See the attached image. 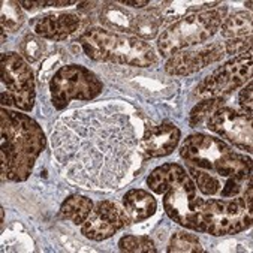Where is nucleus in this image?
Segmentation results:
<instances>
[{
  "mask_svg": "<svg viewBox=\"0 0 253 253\" xmlns=\"http://www.w3.org/2000/svg\"><path fill=\"white\" fill-rule=\"evenodd\" d=\"M181 132L172 123H162L148 127L141 139V148L150 158H164L171 155L178 145Z\"/></svg>",
  "mask_w": 253,
  "mask_h": 253,
  "instance_id": "2eb2a0df",
  "label": "nucleus"
},
{
  "mask_svg": "<svg viewBox=\"0 0 253 253\" xmlns=\"http://www.w3.org/2000/svg\"><path fill=\"white\" fill-rule=\"evenodd\" d=\"M162 26L164 24L159 17H156L155 14L145 12L141 15H135L132 33H135L136 38L139 39H153L158 36Z\"/></svg>",
  "mask_w": 253,
  "mask_h": 253,
  "instance_id": "412c9836",
  "label": "nucleus"
},
{
  "mask_svg": "<svg viewBox=\"0 0 253 253\" xmlns=\"http://www.w3.org/2000/svg\"><path fill=\"white\" fill-rule=\"evenodd\" d=\"M202 201L196 195L195 181L186 175L181 181L169 187L164 195V209L169 219L181 226L201 232L199 211Z\"/></svg>",
  "mask_w": 253,
  "mask_h": 253,
  "instance_id": "6e6552de",
  "label": "nucleus"
},
{
  "mask_svg": "<svg viewBox=\"0 0 253 253\" xmlns=\"http://www.w3.org/2000/svg\"><path fill=\"white\" fill-rule=\"evenodd\" d=\"M30 26L36 36L49 41H63L78 32L81 17L74 12H56L30 20Z\"/></svg>",
  "mask_w": 253,
  "mask_h": 253,
  "instance_id": "4468645a",
  "label": "nucleus"
},
{
  "mask_svg": "<svg viewBox=\"0 0 253 253\" xmlns=\"http://www.w3.org/2000/svg\"><path fill=\"white\" fill-rule=\"evenodd\" d=\"M104 84L87 68L66 65L49 81L51 102L56 110H65L72 100H91L100 94Z\"/></svg>",
  "mask_w": 253,
  "mask_h": 253,
  "instance_id": "39448f33",
  "label": "nucleus"
},
{
  "mask_svg": "<svg viewBox=\"0 0 253 253\" xmlns=\"http://www.w3.org/2000/svg\"><path fill=\"white\" fill-rule=\"evenodd\" d=\"M201 232L216 237L232 235L247 229L252 223V211L247 209L243 198L238 199H209L202 201Z\"/></svg>",
  "mask_w": 253,
  "mask_h": 253,
  "instance_id": "0eeeda50",
  "label": "nucleus"
},
{
  "mask_svg": "<svg viewBox=\"0 0 253 253\" xmlns=\"http://www.w3.org/2000/svg\"><path fill=\"white\" fill-rule=\"evenodd\" d=\"M119 249L122 252H130V253H155L158 252L155 243L148 237H138V235H126L119 241Z\"/></svg>",
  "mask_w": 253,
  "mask_h": 253,
  "instance_id": "a878e982",
  "label": "nucleus"
},
{
  "mask_svg": "<svg viewBox=\"0 0 253 253\" xmlns=\"http://www.w3.org/2000/svg\"><path fill=\"white\" fill-rule=\"evenodd\" d=\"M207 126L211 132L235 147L244 151H252V114L222 107L209 119Z\"/></svg>",
  "mask_w": 253,
  "mask_h": 253,
  "instance_id": "9d476101",
  "label": "nucleus"
},
{
  "mask_svg": "<svg viewBox=\"0 0 253 253\" xmlns=\"http://www.w3.org/2000/svg\"><path fill=\"white\" fill-rule=\"evenodd\" d=\"M2 29L8 32H17L24 23V14L20 2H2Z\"/></svg>",
  "mask_w": 253,
  "mask_h": 253,
  "instance_id": "b1692460",
  "label": "nucleus"
},
{
  "mask_svg": "<svg viewBox=\"0 0 253 253\" xmlns=\"http://www.w3.org/2000/svg\"><path fill=\"white\" fill-rule=\"evenodd\" d=\"M252 87H253V84H252V81H249L247 85L238 94V102H240L243 111L244 113H249V114H252V102H253V100H252V97H253Z\"/></svg>",
  "mask_w": 253,
  "mask_h": 253,
  "instance_id": "c756f323",
  "label": "nucleus"
},
{
  "mask_svg": "<svg viewBox=\"0 0 253 253\" xmlns=\"http://www.w3.org/2000/svg\"><path fill=\"white\" fill-rule=\"evenodd\" d=\"M84 53L97 62H111L138 68H148L158 62L155 49L145 41L107 29L91 27L78 36Z\"/></svg>",
  "mask_w": 253,
  "mask_h": 253,
  "instance_id": "7ed1b4c3",
  "label": "nucleus"
},
{
  "mask_svg": "<svg viewBox=\"0 0 253 253\" xmlns=\"http://www.w3.org/2000/svg\"><path fill=\"white\" fill-rule=\"evenodd\" d=\"M51 147L65 177L87 189L110 190L132 171L136 135L127 113L110 102L63 116L51 133Z\"/></svg>",
  "mask_w": 253,
  "mask_h": 253,
  "instance_id": "f257e3e1",
  "label": "nucleus"
},
{
  "mask_svg": "<svg viewBox=\"0 0 253 253\" xmlns=\"http://www.w3.org/2000/svg\"><path fill=\"white\" fill-rule=\"evenodd\" d=\"M93 209H94V206H93L91 199L81 196V195H72L65 199V202L60 207V214L63 219H66L75 225H83L88 219Z\"/></svg>",
  "mask_w": 253,
  "mask_h": 253,
  "instance_id": "6ab92c4d",
  "label": "nucleus"
},
{
  "mask_svg": "<svg viewBox=\"0 0 253 253\" xmlns=\"http://www.w3.org/2000/svg\"><path fill=\"white\" fill-rule=\"evenodd\" d=\"M223 54L225 48L219 42L206 45L199 49H192V51H180L169 57L165 65V71L167 74L177 77L192 75L214 62H219L223 59Z\"/></svg>",
  "mask_w": 253,
  "mask_h": 253,
  "instance_id": "ddd939ff",
  "label": "nucleus"
},
{
  "mask_svg": "<svg viewBox=\"0 0 253 253\" xmlns=\"http://www.w3.org/2000/svg\"><path fill=\"white\" fill-rule=\"evenodd\" d=\"M223 97L217 96V97H210V99H206L199 102L192 111H190V116H189V125L190 127H196L199 126L202 122H206L207 119H210L219 108L223 107Z\"/></svg>",
  "mask_w": 253,
  "mask_h": 253,
  "instance_id": "4be33fe9",
  "label": "nucleus"
},
{
  "mask_svg": "<svg viewBox=\"0 0 253 253\" xmlns=\"http://www.w3.org/2000/svg\"><path fill=\"white\" fill-rule=\"evenodd\" d=\"M246 6H247V8L250 9V8H252V2H246Z\"/></svg>",
  "mask_w": 253,
  "mask_h": 253,
  "instance_id": "473e14b6",
  "label": "nucleus"
},
{
  "mask_svg": "<svg viewBox=\"0 0 253 253\" xmlns=\"http://www.w3.org/2000/svg\"><path fill=\"white\" fill-rule=\"evenodd\" d=\"M99 21L110 32L116 33H132L135 15L122 8L117 3H104L99 11Z\"/></svg>",
  "mask_w": 253,
  "mask_h": 253,
  "instance_id": "f3484780",
  "label": "nucleus"
},
{
  "mask_svg": "<svg viewBox=\"0 0 253 253\" xmlns=\"http://www.w3.org/2000/svg\"><path fill=\"white\" fill-rule=\"evenodd\" d=\"M252 49H249L247 53L226 62L202 80L196 87V94L210 99L229 93L246 84L252 78Z\"/></svg>",
  "mask_w": 253,
  "mask_h": 253,
  "instance_id": "1a4fd4ad",
  "label": "nucleus"
},
{
  "mask_svg": "<svg viewBox=\"0 0 253 253\" xmlns=\"http://www.w3.org/2000/svg\"><path fill=\"white\" fill-rule=\"evenodd\" d=\"M189 172L192 175V180L196 184V189H199L204 195L211 196V195H216L219 192L220 181L214 175H211V174H209L206 171H202L201 168H195L193 165L189 167Z\"/></svg>",
  "mask_w": 253,
  "mask_h": 253,
  "instance_id": "393cba45",
  "label": "nucleus"
},
{
  "mask_svg": "<svg viewBox=\"0 0 253 253\" xmlns=\"http://www.w3.org/2000/svg\"><path fill=\"white\" fill-rule=\"evenodd\" d=\"M167 250L169 253H199V252H204L199 240L195 235H190L184 231L175 232L172 235Z\"/></svg>",
  "mask_w": 253,
  "mask_h": 253,
  "instance_id": "5701e85b",
  "label": "nucleus"
},
{
  "mask_svg": "<svg viewBox=\"0 0 253 253\" xmlns=\"http://www.w3.org/2000/svg\"><path fill=\"white\" fill-rule=\"evenodd\" d=\"M228 8L217 6L192 12L178 21H174L158 39V49L161 56L171 57L184 48L198 45L210 39L225 20Z\"/></svg>",
  "mask_w": 253,
  "mask_h": 253,
  "instance_id": "20e7f679",
  "label": "nucleus"
},
{
  "mask_svg": "<svg viewBox=\"0 0 253 253\" xmlns=\"http://www.w3.org/2000/svg\"><path fill=\"white\" fill-rule=\"evenodd\" d=\"M231 150L232 148L222 139L204 133H195L183 141L180 147V156L196 168L214 171L216 165Z\"/></svg>",
  "mask_w": 253,
  "mask_h": 253,
  "instance_id": "9b49d317",
  "label": "nucleus"
},
{
  "mask_svg": "<svg viewBox=\"0 0 253 253\" xmlns=\"http://www.w3.org/2000/svg\"><path fill=\"white\" fill-rule=\"evenodd\" d=\"M249 49H252V36L228 39V42L225 43V53H228L231 56L244 54L249 51Z\"/></svg>",
  "mask_w": 253,
  "mask_h": 253,
  "instance_id": "cd10ccee",
  "label": "nucleus"
},
{
  "mask_svg": "<svg viewBox=\"0 0 253 253\" xmlns=\"http://www.w3.org/2000/svg\"><path fill=\"white\" fill-rule=\"evenodd\" d=\"M243 201L246 202V206H247V209L252 211V181L246 186V193H244V198H243Z\"/></svg>",
  "mask_w": 253,
  "mask_h": 253,
  "instance_id": "7c9ffc66",
  "label": "nucleus"
},
{
  "mask_svg": "<svg viewBox=\"0 0 253 253\" xmlns=\"http://www.w3.org/2000/svg\"><path fill=\"white\" fill-rule=\"evenodd\" d=\"M187 175L186 169L180 167L178 164H165L162 167H158L147 178L148 187L155 193H165L169 187L181 181Z\"/></svg>",
  "mask_w": 253,
  "mask_h": 253,
  "instance_id": "a211bd4d",
  "label": "nucleus"
},
{
  "mask_svg": "<svg viewBox=\"0 0 253 253\" xmlns=\"http://www.w3.org/2000/svg\"><path fill=\"white\" fill-rule=\"evenodd\" d=\"M20 51H21V56L27 62L35 63V62H38L43 56L45 45L39 39V36H36V35H27L23 39V42L20 43Z\"/></svg>",
  "mask_w": 253,
  "mask_h": 253,
  "instance_id": "bb28decb",
  "label": "nucleus"
},
{
  "mask_svg": "<svg viewBox=\"0 0 253 253\" xmlns=\"http://www.w3.org/2000/svg\"><path fill=\"white\" fill-rule=\"evenodd\" d=\"M125 6H132V8H145L148 2H130V0H122L120 2Z\"/></svg>",
  "mask_w": 253,
  "mask_h": 253,
  "instance_id": "2f4dec72",
  "label": "nucleus"
},
{
  "mask_svg": "<svg viewBox=\"0 0 253 253\" xmlns=\"http://www.w3.org/2000/svg\"><path fill=\"white\" fill-rule=\"evenodd\" d=\"M220 33L226 39H237L252 36V15L250 12L241 11L229 15L220 27Z\"/></svg>",
  "mask_w": 253,
  "mask_h": 253,
  "instance_id": "aec40b11",
  "label": "nucleus"
},
{
  "mask_svg": "<svg viewBox=\"0 0 253 253\" xmlns=\"http://www.w3.org/2000/svg\"><path fill=\"white\" fill-rule=\"evenodd\" d=\"M2 99L3 107H17L32 111L35 105V77L23 56L17 53L2 54Z\"/></svg>",
  "mask_w": 253,
  "mask_h": 253,
  "instance_id": "423d86ee",
  "label": "nucleus"
},
{
  "mask_svg": "<svg viewBox=\"0 0 253 253\" xmlns=\"http://www.w3.org/2000/svg\"><path fill=\"white\" fill-rule=\"evenodd\" d=\"M252 181V177L250 178H237V177H229L222 189V198H234L237 196L243 189L244 186H247V183Z\"/></svg>",
  "mask_w": 253,
  "mask_h": 253,
  "instance_id": "c85d7f7f",
  "label": "nucleus"
},
{
  "mask_svg": "<svg viewBox=\"0 0 253 253\" xmlns=\"http://www.w3.org/2000/svg\"><path fill=\"white\" fill-rule=\"evenodd\" d=\"M129 222L126 211L116 202L100 201L90 213L88 219L81 225V232L93 241H104L123 229Z\"/></svg>",
  "mask_w": 253,
  "mask_h": 253,
  "instance_id": "f8f14e48",
  "label": "nucleus"
},
{
  "mask_svg": "<svg viewBox=\"0 0 253 253\" xmlns=\"http://www.w3.org/2000/svg\"><path fill=\"white\" fill-rule=\"evenodd\" d=\"M0 130L2 178L17 183L27 180L45 147V135L41 126L20 111L3 108L0 113Z\"/></svg>",
  "mask_w": 253,
  "mask_h": 253,
  "instance_id": "f03ea898",
  "label": "nucleus"
},
{
  "mask_svg": "<svg viewBox=\"0 0 253 253\" xmlns=\"http://www.w3.org/2000/svg\"><path fill=\"white\" fill-rule=\"evenodd\" d=\"M125 211L130 222L138 223L156 213L158 202L155 196L142 189H130L123 198Z\"/></svg>",
  "mask_w": 253,
  "mask_h": 253,
  "instance_id": "dca6fc26",
  "label": "nucleus"
}]
</instances>
